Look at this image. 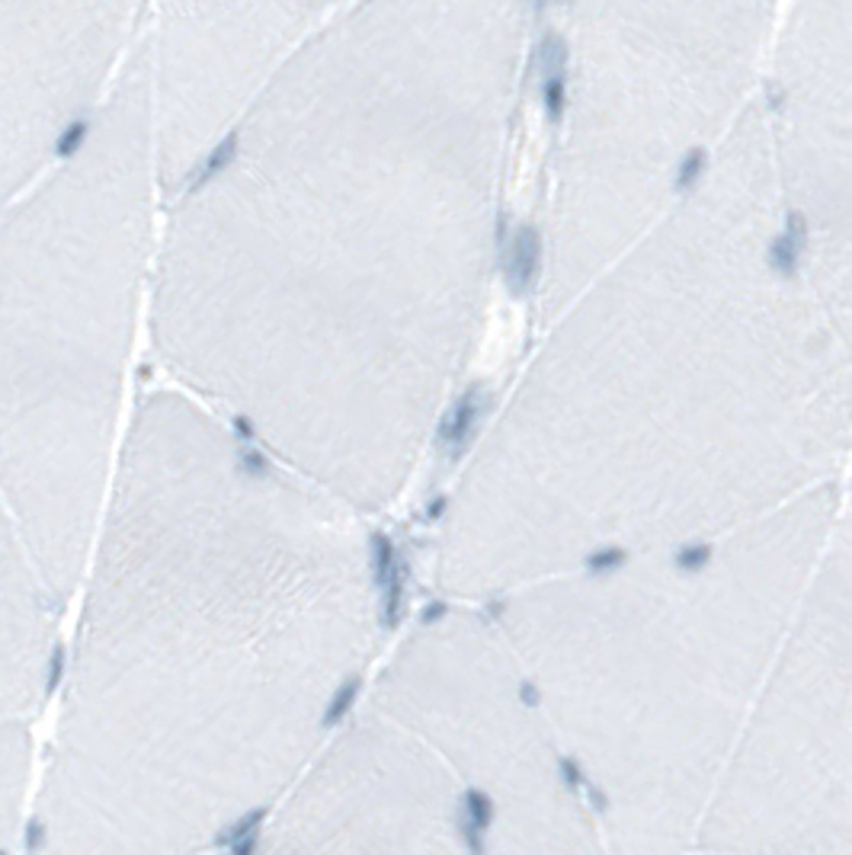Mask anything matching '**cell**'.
I'll return each instance as SVG.
<instances>
[{
    "mask_svg": "<svg viewBox=\"0 0 852 855\" xmlns=\"http://www.w3.org/2000/svg\"><path fill=\"white\" fill-rule=\"evenodd\" d=\"M164 202L144 42L27 190L0 248L3 529L68 603L110 500Z\"/></svg>",
    "mask_w": 852,
    "mask_h": 855,
    "instance_id": "5",
    "label": "cell"
},
{
    "mask_svg": "<svg viewBox=\"0 0 852 855\" xmlns=\"http://www.w3.org/2000/svg\"><path fill=\"white\" fill-rule=\"evenodd\" d=\"M36 724L0 721V814H3V853L17 855L27 839L32 798L39 785Z\"/></svg>",
    "mask_w": 852,
    "mask_h": 855,
    "instance_id": "12",
    "label": "cell"
},
{
    "mask_svg": "<svg viewBox=\"0 0 852 855\" xmlns=\"http://www.w3.org/2000/svg\"><path fill=\"white\" fill-rule=\"evenodd\" d=\"M525 39V0H347L164 199L158 362L365 516L488 328Z\"/></svg>",
    "mask_w": 852,
    "mask_h": 855,
    "instance_id": "1",
    "label": "cell"
},
{
    "mask_svg": "<svg viewBox=\"0 0 852 855\" xmlns=\"http://www.w3.org/2000/svg\"><path fill=\"white\" fill-rule=\"evenodd\" d=\"M699 853L852 855V469Z\"/></svg>",
    "mask_w": 852,
    "mask_h": 855,
    "instance_id": "8",
    "label": "cell"
},
{
    "mask_svg": "<svg viewBox=\"0 0 852 855\" xmlns=\"http://www.w3.org/2000/svg\"><path fill=\"white\" fill-rule=\"evenodd\" d=\"M260 829L253 855H474L445 770L369 702Z\"/></svg>",
    "mask_w": 852,
    "mask_h": 855,
    "instance_id": "10",
    "label": "cell"
},
{
    "mask_svg": "<svg viewBox=\"0 0 852 855\" xmlns=\"http://www.w3.org/2000/svg\"><path fill=\"white\" fill-rule=\"evenodd\" d=\"M365 702L445 770L474 855H615L488 606L442 600L423 612L372 676Z\"/></svg>",
    "mask_w": 852,
    "mask_h": 855,
    "instance_id": "7",
    "label": "cell"
},
{
    "mask_svg": "<svg viewBox=\"0 0 852 855\" xmlns=\"http://www.w3.org/2000/svg\"><path fill=\"white\" fill-rule=\"evenodd\" d=\"M699 855H731V853H699Z\"/></svg>",
    "mask_w": 852,
    "mask_h": 855,
    "instance_id": "13",
    "label": "cell"
},
{
    "mask_svg": "<svg viewBox=\"0 0 852 855\" xmlns=\"http://www.w3.org/2000/svg\"><path fill=\"white\" fill-rule=\"evenodd\" d=\"M78 596L27 855H219L357 715L385 628L365 513L183 388L129 420Z\"/></svg>",
    "mask_w": 852,
    "mask_h": 855,
    "instance_id": "2",
    "label": "cell"
},
{
    "mask_svg": "<svg viewBox=\"0 0 852 855\" xmlns=\"http://www.w3.org/2000/svg\"><path fill=\"white\" fill-rule=\"evenodd\" d=\"M789 0H561L532 289L539 324L683 195L760 110Z\"/></svg>",
    "mask_w": 852,
    "mask_h": 855,
    "instance_id": "6",
    "label": "cell"
},
{
    "mask_svg": "<svg viewBox=\"0 0 852 855\" xmlns=\"http://www.w3.org/2000/svg\"><path fill=\"white\" fill-rule=\"evenodd\" d=\"M836 491V487H833ZM833 491L488 603L615 855H699Z\"/></svg>",
    "mask_w": 852,
    "mask_h": 855,
    "instance_id": "4",
    "label": "cell"
},
{
    "mask_svg": "<svg viewBox=\"0 0 852 855\" xmlns=\"http://www.w3.org/2000/svg\"><path fill=\"white\" fill-rule=\"evenodd\" d=\"M763 132L804 263L852 331V0H789Z\"/></svg>",
    "mask_w": 852,
    "mask_h": 855,
    "instance_id": "9",
    "label": "cell"
},
{
    "mask_svg": "<svg viewBox=\"0 0 852 855\" xmlns=\"http://www.w3.org/2000/svg\"><path fill=\"white\" fill-rule=\"evenodd\" d=\"M852 469V331L808 270L753 112L542 324L433 539L488 606L593 561L738 532Z\"/></svg>",
    "mask_w": 852,
    "mask_h": 855,
    "instance_id": "3",
    "label": "cell"
},
{
    "mask_svg": "<svg viewBox=\"0 0 852 855\" xmlns=\"http://www.w3.org/2000/svg\"><path fill=\"white\" fill-rule=\"evenodd\" d=\"M0 549V721L36 724L52 692L64 603L7 529Z\"/></svg>",
    "mask_w": 852,
    "mask_h": 855,
    "instance_id": "11",
    "label": "cell"
}]
</instances>
